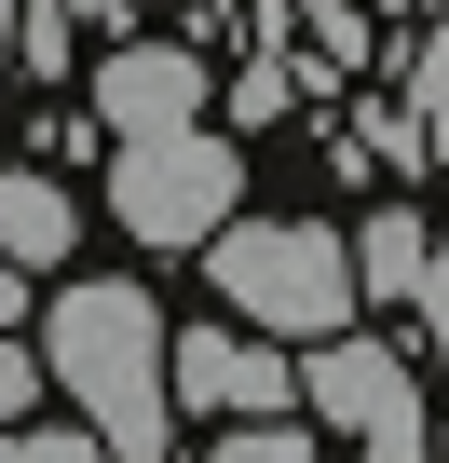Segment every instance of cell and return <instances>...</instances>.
I'll return each instance as SVG.
<instances>
[{"mask_svg":"<svg viewBox=\"0 0 449 463\" xmlns=\"http://www.w3.org/2000/svg\"><path fill=\"white\" fill-rule=\"evenodd\" d=\"M42 368L69 382L82 436L109 463H177V395H164V300L150 273H69L42 300Z\"/></svg>","mask_w":449,"mask_h":463,"instance_id":"6da1fadb","label":"cell"},{"mask_svg":"<svg viewBox=\"0 0 449 463\" xmlns=\"http://www.w3.org/2000/svg\"><path fill=\"white\" fill-rule=\"evenodd\" d=\"M191 260L218 273V314L259 327V341H327V327L368 314L354 300V260H341V218H246L232 204Z\"/></svg>","mask_w":449,"mask_h":463,"instance_id":"7a4b0ae2","label":"cell"},{"mask_svg":"<svg viewBox=\"0 0 449 463\" xmlns=\"http://www.w3.org/2000/svg\"><path fill=\"white\" fill-rule=\"evenodd\" d=\"M246 204V150L218 123H164V137H109V232H136L150 260H191L218 218Z\"/></svg>","mask_w":449,"mask_h":463,"instance_id":"3957f363","label":"cell"},{"mask_svg":"<svg viewBox=\"0 0 449 463\" xmlns=\"http://www.w3.org/2000/svg\"><path fill=\"white\" fill-rule=\"evenodd\" d=\"M300 422H313L327 449H354V463H435L422 368H408L395 341H354V327L300 341Z\"/></svg>","mask_w":449,"mask_h":463,"instance_id":"277c9868","label":"cell"},{"mask_svg":"<svg viewBox=\"0 0 449 463\" xmlns=\"http://www.w3.org/2000/svg\"><path fill=\"white\" fill-rule=\"evenodd\" d=\"M82 109H96V137H164V123H204L218 109V69H204V42L109 28V55L82 69Z\"/></svg>","mask_w":449,"mask_h":463,"instance_id":"5b68a950","label":"cell"},{"mask_svg":"<svg viewBox=\"0 0 449 463\" xmlns=\"http://www.w3.org/2000/svg\"><path fill=\"white\" fill-rule=\"evenodd\" d=\"M164 395L177 422H259V409H300V354L246 327H164Z\"/></svg>","mask_w":449,"mask_h":463,"instance_id":"8992f818","label":"cell"},{"mask_svg":"<svg viewBox=\"0 0 449 463\" xmlns=\"http://www.w3.org/2000/svg\"><path fill=\"white\" fill-rule=\"evenodd\" d=\"M69 246H82V204H69L42 164H14V177H0V260L42 287V273H69Z\"/></svg>","mask_w":449,"mask_h":463,"instance_id":"52a82bcc","label":"cell"},{"mask_svg":"<svg viewBox=\"0 0 449 463\" xmlns=\"http://www.w3.org/2000/svg\"><path fill=\"white\" fill-rule=\"evenodd\" d=\"M341 260H354V300H395L408 314V287L435 260V218L422 204H368V232H341Z\"/></svg>","mask_w":449,"mask_h":463,"instance_id":"ba28073f","label":"cell"},{"mask_svg":"<svg viewBox=\"0 0 449 463\" xmlns=\"http://www.w3.org/2000/svg\"><path fill=\"white\" fill-rule=\"evenodd\" d=\"M0 42H14L28 82H69L82 69V14H69V0H0Z\"/></svg>","mask_w":449,"mask_h":463,"instance_id":"9c48e42d","label":"cell"},{"mask_svg":"<svg viewBox=\"0 0 449 463\" xmlns=\"http://www.w3.org/2000/svg\"><path fill=\"white\" fill-rule=\"evenodd\" d=\"M408 137H422V164H449V14H422V42H408Z\"/></svg>","mask_w":449,"mask_h":463,"instance_id":"30bf717a","label":"cell"},{"mask_svg":"<svg viewBox=\"0 0 449 463\" xmlns=\"http://www.w3.org/2000/svg\"><path fill=\"white\" fill-rule=\"evenodd\" d=\"M191 463H327V436H313L300 409H259V422H218Z\"/></svg>","mask_w":449,"mask_h":463,"instance_id":"8fae6325","label":"cell"},{"mask_svg":"<svg viewBox=\"0 0 449 463\" xmlns=\"http://www.w3.org/2000/svg\"><path fill=\"white\" fill-rule=\"evenodd\" d=\"M368 164H381V177H435V164H422V137H408V109H395V96H368V109H354V137H341V177H368Z\"/></svg>","mask_w":449,"mask_h":463,"instance_id":"7c38bea8","label":"cell"},{"mask_svg":"<svg viewBox=\"0 0 449 463\" xmlns=\"http://www.w3.org/2000/svg\"><path fill=\"white\" fill-rule=\"evenodd\" d=\"M0 463H109V449H96L82 422H28V409H14V422H0Z\"/></svg>","mask_w":449,"mask_h":463,"instance_id":"4fadbf2b","label":"cell"},{"mask_svg":"<svg viewBox=\"0 0 449 463\" xmlns=\"http://www.w3.org/2000/svg\"><path fill=\"white\" fill-rule=\"evenodd\" d=\"M408 314H422V354L449 368V232H435V260H422V287H408Z\"/></svg>","mask_w":449,"mask_h":463,"instance_id":"5bb4252c","label":"cell"},{"mask_svg":"<svg viewBox=\"0 0 449 463\" xmlns=\"http://www.w3.org/2000/svg\"><path fill=\"white\" fill-rule=\"evenodd\" d=\"M14 409H42V354H28L14 327H0V422H14Z\"/></svg>","mask_w":449,"mask_h":463,"instance_id":"9a60e30c","label":"cell"},{"mask_svg":"<svg viewBox=\"0 0 449 463\" xmlns=\"http://www.w3.org/2000/svg\"><path fill=\"white\" fill-rule=\"evenodd\" d=\"M69 14H82V28H136V0H69Z\"/></svg>","mask_w":449,"mask_h":463,"instance_id":"2e32d148","label":"cell"},{"mask_svg":"<svg viewBox=\"0 0 449 463\" xmlns=\"http://www.w3.org/2000/svg\"><path fill=\"white\" fill-rule=\"evenodd\" d=\"M28 300H42V287H28V273H14V260H0V327H14V314H28Z\"/></svg>","mask_w":449,"mask_h":463,"instance_id":"e0dca14e","label":"cell"},{"mask_svg":"<svg viewBox=\"0 0 449 463\" xmlns=\"http://www.w3.org/2000/svg\"><path fill=\"white\" fill-rule=\"evenodd\" d=\"M0 96H14V42H0Z\"/></svg>","mask_w":449,"mask_h":463,"instance_id":"ac0fdd59","label":"cell"},{"mask_svg":"<svg viewBox=\"0 0 449 463\" xmlns=\"http://www.w3.org/2000/svg\"><path fill=\"white\" fill-rule=\"evenodd\" d=\"M435 463H449V422H435Z\"/></svg>","mask_w":449,"mask_h":463,"instance_id":"d6986e66","label":"cell"}]
</instances>
